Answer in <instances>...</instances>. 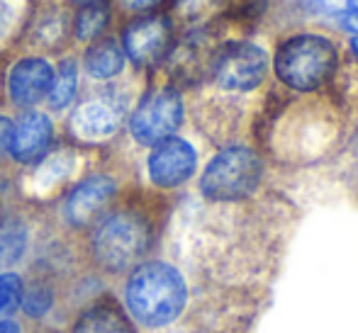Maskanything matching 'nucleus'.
I'll list each match as a JSON object with an SVG mask.
<instances>
[{
    "label": "nucleus",
    "instance_id": "f257e3e1",
    "mask_svg": "<svg viewBox=\"0 0 358 333\" xmlns=\"http://www.w3.org/2000/svg\"><path fill=\"white\" fill-rule=\"evenodd\" d=\"M83 236V258L103 277L127 275L144 263L156 239V219L149 205L132 195L115 200Z\"/></svg>",
    "mask_w": 358,
    "mask_h": 333
},
{
    "label": "nucleus",
    "instance_id": "f03ea898",
    "mask_svg": "<svg viewBox=\"0 0 358 333\" xmlns=\"http://www.w3.org/2000/svg\"><path fill=\"white\" fill-rule=\"evenodd\" d=\"M188 299L185 275L169 260H144L124 277L122 306L134 329H169L185 314Z\"/></svg>",
    "mask_w": 358,
    "mask_h": 333
},
{
    "label": "nucleus",
    "instance_id": "7ed1b4c3",
    "mask_svg": "<svg viewBox=\"0 0 358 333\" xmlns=\"http://www.w3.org/2000/svg\"><path fill=\"white\" fill-rule=\"evenodd\" d=\"M132 108L134 95L129 93L127 85H120L117 80L88 90L69 110L66 124H64L66 141L88 151L103 149L120 136Z\"/></svg>",
    "mask_w": 358,
    "mask_h": 333
},
{
    "label": "nucleus",
    "instance_id": "20e7f679",
    "mask_svg": "<svg viewBox=\"0 0 358 333\" xmlns=\"http://www.w3.org/2000/svg\"><path fill=\"white\" fill-rule=\"evenodd\" d=\"M339 52L324 34L300 32L278 47L273 68L278 80L297 93H312L334 75Z\"/></svg>",
    "mask_w": 358,
    "mask_h": 333
},
{
    "label": "nucleus",
    "instance_id": "39448f33",
    "mask_svg": "<svg viewBox=\"0 0 358 333\" xmlns=\"http://www.w3.org/2000/svg\"><path fill=\"white\" fill-rule=\"evenodd\" d=\"M88 149H80L69 141L54 144L37 163L22 168L17 178V193L22 202L32 207H44L59 202L88 165Z\"/></svg>",
    "mask_w": 358,
    "mask_h": 333
},
{
    "label": "nucleus",
    "instance_id": "423d86ee",
    "mask_svg": "<svg viewBox=\"0 0 358 333\" xmlns=\"http://www.w3.org/2000/svg\"><path fill=\"white\" fill-rule=\"evenodd\" d=\"M264 180V161L249 146H224L200 175V195L215 205L249 200Z\"/></svg>",
    "mask_w": 358,
    "mask_h": 333
},
{
    "label": "nucleus",
    "instance_id": "0eeeda50",
    "mask_svg": "<svg viewBox=\"0 0 358 333\" xmlns=\"http://www.w3.org/2000/svg\"><path fill=\"white\" fill-rule=\"evenodd\" d=\"M185 119V100L178 85L166 83L144 90L127 117V134L142 149L161 144L178 134Z\"/></svg>",
    "mask_w": 358,
    "mask_h": 333
},
{
    "label": "nucleus",
    "instance_id": "6e6552de",
    "mask_svg": "<svg viewBox=\"0 0 358 333\" xmlns=\"http://www.w3.org/2000/svg\"><path fill=\"white\" fill-rule=\"evenodd\" d=\"M122 195V180L110 168L83 173L59 200V219L64 229L85 234L90 224Z\"/></svg>",
    "mask_w": 358,
    "mask_h": 333
},
{
    "label": "nucleus",
    "instance_id": "1a4fd4ad",
    "mask_svg": "<svg viewBox=\"0 0 358 333\" xmlns=\"http://www.w3.org/2000/svg\"><path fill=\"white\" fill-rule=\"evenodd\" d=\"M208 75L224 93H249L268 75V54L254 42H227L215 49Z\"/></svg>",
    "mask_w": 358,
    "mask_h": 333
},
{
    "label": "nucleus",
    "instance_id": "9d476101",
    "mask_svg": "<svg viewBox=\"0 0 358 333\" xmlns=\"http://www.w3.org/2000/svg\"><path fill=\"white\" fill-rule=\"evenodd\" d=\"M73 44V8L66 0H32L27 24L22 29L20 44L24 52L52 54L66 52Z\"/></svg>",
    "mask_w": 358,
    "mask_h": 333
},
{
    "label": "nucleus",
    "instance_id": "9b49d317",
    "mask_svg": "<svg viewBox=\"0 0 358 333\" xmlns=\"http://www.w3.org/2000/svg\"><path fill=\"white\" fill-rule=\"evenodd\" d=\"M120 47L134 68H154L173 47V20L166 13L134 15L120 29Z\"/></svg>",
    "mask_w": 358,
    "mask_h": 333
},
{
    "label": "nucleus",
    "instance_id": "f8f14e48",
    "mask_svg": "<svg viewBox=\"0 0 358 333\" xmlns=\"http://www.w3.org/2000/svg\"><path fill=\"white\" fill-rule=\"evenodd\" d=\"M54 83V61L42 54L20 52L3 71V98L15 110H37Z\"/></svg>",
    "mask_w": 358,
    "mask_h": 333
},
{
    "label": "nucleus",
    "instance_id": "ddd939ff",
    "mask_svg": "<svg viewBox=\"0 0 358 333\" xmlns=\"http://www.w3.org/2000/svg\"><path fill=\"white\" fill-rule=\"evenodd\" d=\"M146 178L156 190H178L198 170V151L183 136H171L151 146L146 156Z\"/></svg>",
    "mask_w": 358,
    "mask_h": 333
},
{
    "label": "nucleus",
    "instance_id": "4468645a",
    "mask_svg": "<svg viewBox=\"0 0 358 333\" xmlns=\"http://www.w3.org/2000/svg\"><path fill=\"white\" fill-rule=\"evenodd\" d=\"M57 144V124L44 110H24L13 119V139H10V163L27 168L37 163L52 146Z\"/></svg>",
    "mask_w": 358,
    "mask_h": 333
},
{
    "label": "nucleus",
    "instance_id": "2eb2a0df",
    "mask_svg": "<svg viewBox=\"0 0 358 333\" xmlns=\"http://www.w3.org/2000/svg\"><path fill=\"white\" fill-rule=\"evenodd\" d=\"M69 333H137V329L113 295H98L76 314Z\"/></svg>",
    "mask_w": 358,
    "mask_h": 333
},
{
    "label": "nucleus",
    "instance_id": "dca6fc26",
    "mask_svg": "<svg viewBox=\"0 0 358 333\" xmlns=\"http://www.w3.org/2000/svg\"><path fill=\"white\" fill-rule=\"evenodd\" d=\"M78 64L93 83L108 85L122 78L124 68H127V57L120 47V39L113 34H105V37L85 44Z\"/></svg>",
    "mask_w": 358,
    "mask_h": 333
},
{
    "label": "nucleus",
    "instance_id": "f3484780",
    "mask_svg": "<svg viewBox=\"0 0 358 333\" xmlns=\"http://www.w3.org/2000/svg\"><path fill=\"white\" fill-rule=\"evenodd\" d=\"M59 290L54 285L49 272H37V275L22 277V292H20V311L29 321H42L57 309Z\"/></svg>",
    "mask_w": 358,
    "mask_h": 333
},
{
    "label": "nucleus",
    "instance_id": "a211bd4d",
    "mask_svg": "<svg viewBox=\"0 0 358 333\" xmlns=\"http://www.w3.org/2000/svg\"><path fill=\"white\" fill-rule=\"evenodd\" d=\"M80 93V64L73 54L59 59L54 66V83L47 95V108L52 112H69Z\"/></svg>",
    "mask_w": 358,
    "mask_h": 333
},
{
    "label": "nucleus",
    "instance_id": "6ab92c4d",
    "mask_svg": "<svg viewBox=\"0 0 358 333\" xmlns=\"http://www.w3.org/2000/svg\"><path fill=\"white\" fill-rule=\"evenodd\" d=\"M113 24V5L108 0L80 5L73 10V44H90L105 37Z\"/></svg>",
    "mask_w": 358,
    "mask_h": 333
},
{
    "label": "nucleus",
    "instance_id": "aec40b11",
    "mask_svg": "<svg viewBox=\"0 0 358 333\" xmlns=\"http://www.w3.org/2000/svg\"><path fill=\"white\" fill-rule=\"evenodd\" d=\"M29 249V226L22 216H5L0 221V265L13 270Z\"/></svg>",
    "mask_w": 358,
    "mask_h": 333
},
{
    "label": "nucleus",
    "instance_id": "412c9836",
    "mask_svg": "<svg viewBox=\"0 0 358 333\" xmlns=\"http://www.w3.org/2000/svg\"><path fill=\"white\" fill-rule=\"evenodd\" d=\"M32 0H0V57L17 49Z\"/></svg>",
    "mask_w": 358,
    "mask_h": 333
},
{
    "label": "nucleus",
    "instance_id": "4be33fe9",
    "mask_svg": "<svg viewBox=\"0 0 358 333\" xmlns=\"http://www.w3.org/2000/svg\"><path fill=\"white\" fill-rule=\"evenodd\" d=\"M20 292H22V275L15 270L0 272V314H8L17 306Z\"/></svg>",
    "mask_w": 358,
    "mask_h": 333
},
{
    "label": "nucleus",
    "instance_id": "5701e85b",
    "mask_svg": "<svg viewBox=\"0 0 358 333\" xmlns=\"http://www.w3.org/2000/svg\"><path fill=\"white\" fill-rule=\"evenodd\" d=\"M164 3L166 0H115V8L122 10V13L129 15V17H134V15L156 13Z\"/></svg>",
    "mask_w": 358,
    "mask_h": 333
},
{
    "label": "nucleus",
    "instance_id": "b1692460",
    "mask_svg": "<svg viewBox=\"0 0 358 333\" xmlns=\"http://www.w3.org/2000/svg\"><path fill=\"white\" fill-rule=\"evenodd\" d=\"M10 139H13V117L0 112V170H3L5 161H10Z\"/></svg>",
    "mask_w": 358,
    "mask_h": 333
},
{
    "label": "nucleus",
    "instance_id": "393cba45",
    "mask_svg": "<svg viewBox=\"0 0 358 333\" xmlns=\"http://www.w3.org/2000/svg\"><path fill=\"white\" fill-rule=\"evenodd\" d=\"M0 333H24L22 324L10 316H0Z\"/></svg>",
    "mask_w": 358,
    "mask_h": 333
},
{
    "label": "nucleus",
    "instance_id": "a878e982",
    "mask_svg": "<svg viewBox=\"0 0 358 333\" xmlns=\"http://www.w3.org/2000/svg\"><path fill=\"white\" fill-rule=\"evenodd\" d=\"M341 24H344L349 32H354L358 37V15L356 13H349V10H346V13L341 15Z\"/></svg>",
    "mask_w": 358,
    "mask_h": 333
},
{
    "label": "nucleus",
    "instance_id": "bb28decb",
    "mask_svg": "<svg viewBox=\"0 0 358 333\" xmlns=\"http://www.w3.org/2000/svg\"><path fill=\"white\" fill-rule=\"evenodd\" d=\"M66 3H69V5H71V8H73V5H76V8H80V5H90V3H100V0H66Z\"/></svg>",
    "mask_w": 358,
    "mask_h": 333
},
{
    "label": "nucleus",
    "instance_id": "cd10ccee",
    "mask_svg": "<svg viewBox=\"0 0 358 333\" xmlns=\"http://www.w3.org/2000/svg\"><path fill=\"white\" fill-rule=\"evenodd\" d=\"M346 10L358 15V0H346Z\"/></svg>",
    "mask_w": 358,
    "mask_h": 333
},
{
    "label": "nucleus",
    "instance_id": "c85d7f7f",
    "mask_svg": "<svg viewBox=\"0 0 358 333\" xmlns=\"http://www.w3.org/2000/svg\"><path fill=\"white\" fill-rule=\"evenodd\" d=\"M351 49H354V57L358 59V37L351 39Z\"/></svg>",
    "mask_w": 358,
    "mask_h": 333
},
{
    "label": "nucleus",
    "instance_id": "c756f323",
    "mask_svg": "<svg viewBox=\"0 0 358 333\" xmlns=\"http://www.w3.org/2000/svg\"><path fill=\"white\" fill-rule=\"evenodd\" d=\"M0 103H3V73H0Z\"/></svg>",
    "mask_w": 358,
    "mask_h": 333
}]
</instances>
